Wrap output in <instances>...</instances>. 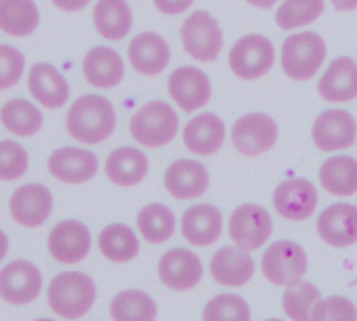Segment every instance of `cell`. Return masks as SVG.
I'll return each instance as SVG.
<instances>
[{
	"label": "cell",
	"instance_id": "cell-1",
	"mask_svg": "<svg viewBox=\"0 0 357 321\" xmlns=\"http://www.w3.org/2000/svg\"><path fill=\"white\" fill-rule=\"evenodd\" d=\"M65 127L79 144H100L109 140L117 127L115 107L100 94H84L69 107Z\"/></svg>",
	"mask_w": 357,
	"mask_h": 321
},
{
	"label": "cell",
	"instance_id": "cell-2",
	"mask_svg": "<svg viewBox=\"0 0 357 321\" xmlns=\"http://www.w3.org/2000/svg\"><path fill=\"white\" fill-rule=\"evenodd\" d=\"M48 307L63 320H79L96 303V284L82 272H61L48 284Z\"/></svg>",
	"mask_w": 357,
	"mask_h": 321
},
{
	"label": "cell",
	"instance_id": "cell-3",
	"mask_svg": "<svg viewBox=\"0 0 357 321\" xmlns=\"http://www.w3.org/2000/svg\"><path fill=\"white\" fill-rule=\"evenodd\" d=\"M326 42L316 31H299L284 40L280 52V65L287 77L295 81H307L316 77L326 61Z\"/></svg>",
	"mask_w": 357,
	"mask_h": 321
},
{
	"label": "cell",
	"instance_id": "cell-4",
	"mask_svg": "<svg viewBox=\"0 0 357 321\" xmlns=\"http://www.w3.org/2000/svg\"><path fill=\"white\" fill-rule=\"evenodd\" d=\"M180 130L178 113L163 100H151L142 104L130 119L132 138L146 148L167 146Z\"/></svg>",
	"mask_w": 357,
	"mask_h": 321
},
{
	"label": "cell",
	"instance_id": "cell-5",
	"mask_svg": "<svg viewBox=\"0 0 357 321\" xmlns=\"http://www.w3.org/2000/svg\"><path fill=\"white\" fill-rule=\"evenodd\" d=\"M180 40L186 54L201 63H213L224 48L222 27L218 19L205 8L192 10L184 19L180 27Z\"/></svg>",
	"mask_w": 357,
	"mask_h": 321
},
{
	"label": "cell",
	"instance_id": "cell-6",
	"mask_svg": "<svg viewBox=\"0 0 357 321\" xmlns=\"http://www.w3.org/2000/svg\"><path fill=\"white\" fill-rule=\"evenodd\" d=\"M310 261L301 244L293 240H278L268 246L261 257V274L274 286H295L303 282Z\"/></svg>",
	"mask_w": 357,
	"mask_h": 321
},
{
	"label": "cell",
	"instance_id": "cell-7",
	"mask_svg": "<svg viewBox=\"0 0 357 321\" xmlns=\"http://www.w3.org/2000/svg\"><path fill=\"white\" fill-rule=\"evenodd\" d=\"M276 61L274 44L261 33H247L238 38L228 54V65L238 79L264 77Z\"/></svg>",
	"mask_w": 357,
	"mask_h": 321
},
{
	"label": "cell",
	"instance_id": "cell-8",
	"mask_svg": "<svg viewBox=\"0 0 357 321\" xmlns=\"http://www.w3.org/2000/svg\"><path fill=\"white\" fill-rule=\"evenodd\" d=\"M278 142V123L268 113H245L234 121L232 146L243 157H261Z\"/></svg>",
	"mask_w": 357,
	"mask_h": 321
},
{
	"label": "cell",
	"instance_id": "cell-9",
	"mask_svg": "<svg viewBox=\"0 0 357 321\" xmlns=\"http://www.w3.org/2000/svg\"><path fill=\"white\" fill-rule=\"evenodd\" d=\"M274 224H272V215L255 203H245L241 207H236L230 215V238L234 242V246L253 253L259 251L272 236Z\"/></svg>",
	"mask_w": 357,
	"mask_h": 321
},
{
	"label": "cell",
	"instance_id": "cell-10",
	"mask_svg": "<svg viewBox=\"0 0 357 321\" xmlns=\"http://www.w3.org/2000/svg\"><path fill=\"white\" fill-rule=\"evenodd\" d=\"M42 292V272L27 259L10 261L0 272V299L6 305L25 307Z\"/></svg>",
	"mask_w": 357,
	"mask_h": 321
},
{
	"label": "cell",
	"instance_id": "cell-11",
	"mask_svg": "<svg viewBox=\"0 0 357 321\" xmlns=\"http://www.w3.org/2000/svg\"><path fill=\"white\" fill-rule=\"evenodd\" d=\"M357 121L345 109L322 111L312 127V140L322 152L347 150L356 144Z\"/></svg>",
	"mask_w": 357,
	"mask_h": 321
},
{
	"label": "cell",
	"instance_id": "cell-12",
	"mask_svg": "<svg viewBox=\"0 0 357 321\" xmlns=\"http://www.w3.org/2000/svg\"><path fill=\"white\" fill-rule=\"evenodd\" d=\"M274 209L289 221H305L318 209V188L305 178H291L276 186Z\"/></svg>",
	"mask_w": 357,
	"mask_h": 321
},
{
	"label": "cell",
	"instance_id": "cell-13",
	"mask_svg": "<svg viewBox=\"0 0 357 321\" xmlns=\"http://www.w3.org/2000/svg\"><path fill=\"white\" fill-rule=\"evenodd\" d=\"M52 194L42 184H23L8 198L10 217L27 230L44 226L52 213Z\"/></svg>",
	"mask_w": 357,
	"mask_h": 321
},
{
	"label": "cell",
	"instance_id": "cell-14",
	"mask_svg": "<svg viewBox=\"0 0 357 321\" xmlns=\"http://www.w3.org/2000/svg\"><path fill=\"white\" fill-rule=\"evenodd\" d=\"M90 230L77 219H63L48 234V253L61 265L84 261L90 253Z\"/></svg>",
	"mask_w": 357,
	"mask_h": 321
},
{
	"label": "cell",
	"instance_id": "cell-15",
	"mask_svg": "<svg viewBox=\"0 0 357 321\" xmlns=\"http://www.w3.org/2000/svg\"><path fill=\"white\" fill-rule=\"evenodd\" d=\"M48 173L63 184H88L98 173V157L79 146H63L50 152L48 157Z\"/></svg>",
	"mask_w": 357,
	"mask_h": 321
},
{
	"label": "cell",
	"instance_id": "cell-16",
	"mask_svg": "<svg viewBox=\"0 0 357 321\" xmlns=\"http://www.w3.org/2000/svg\"><path fill=\"white\" fill-rule=\"evenodd\" d=\"M159 280L174 292H188L199 286L203 278L201 259L188 249H169L157 265Z\"/></svg>",
	"mask_w": 357,
	"mask_h": 321
},
{
	"label": "cell",
	"instance_id": "cell-17",
	"mask_svg": "<svg viewBox=\"0 0 357 321\" xmlns=\"http://www.w3.org/2000/svg\"><path fill=\"white\" fill-rule=\"evenodd\" d=\"M167 92L184 113H195L209 102L211 79L201 69L182 65L176 71H172L167 79Z\"/></svg>",
	"mask_w": 357,
	"mask_h": 321
},
{
	"label": "cell",
	"instance_id": "cell-18",
	"mask_svg": "<svg viewBox=\"0 0 357 321\" xmlns=\"http://www.w3.org/2000/svg\"><path fill=\"white\" fill-rule=\"evenodd\" d=\"M172 58V50L167 40L157 31H142L134 36L128 44V61L132 69L144 77L161 75Z\"/></svg>",
	"mask_w": 357,
	"mask_h": 321
},
{
	"label": "cell",
	"instance_id": "cell-19",
	"mask_svg": "<svg viewBox=\"0 0 357 321\" xmlns=\"http://www.w3.org/2000/svg\"><path fill=\"white\" fill-rule=\"evenodd\" d=\"M163 186L167 194H172L178 201H192L207 192L209 188V171L201 161L192 159H180L174 161L165 169Z\"/></svg>",
	"mask_w": 357,
	"mask_h": 321
},
{
	"label": "cell",
	"instance_id": "cell-20",
	"mask_svg": "<svg viewBox=\"0 0 357 321\" xmlns=\"http://www.w3.org/2000/svg\"><path fill=\"white\" fill-rule=\"evenodd\" d=\"M224 230V217L222 211L209 203L192 205L182 215V236L188 244L207 249L218 242Z\"/></svg>",
	"mask_w": 357,
	"mask_h": 321
},
{
	"label": "cell",
	"instance_id": "cell-21",
	"mask_svg": "<svg viewBox=\"0 0 357 321\" xmlns=\"http://www.w3.org/2000/svg\"><path fill=\"white\" fill-rule=\"evenodd\" d=\"M318 236L335 246L347 249L357 242V207L349 203H337L326 207L318 217Z\"/></svg>",
	"mask_w": 357,
	"mask_h": 321
},
{
	"label": "cell",
	"instance_id": "cell-22",
	"mask_svg": "<svg viewBox=\"0 0 357 321\" xmlns=\"http://www.w3.org/2000/svg\"><path fill=\"white\" fill-rule=\"evenodd\" d=\"M27 90L31 98L44 109H61L69 98V84L61 71L50 63H33L27 71Z\"/></svg>",
	"mask_w": 357,
	"mask_h": 321
},
{
	"label": "cell",
	"instance_id": "cell-23",
	"mask_svg": "<svg viewBox=\"0 0 357 321\" xmlns=\"http://www.w3.org/2000/svg\"><path fill=\"white\" fill-rule=\"evenodd\" d=\"M211 278L228 288H241L255 276V261L251 253L238 246H222L213 253L209 263Z\"/></svg>",
	"mask_w": 357,
	"mask_h": 321
},
{
	"label": "cell",
	"instance_id": "cell-24",
	"mask_svg": "<svg viewBox=\"0 0 357 321\" xmlns=\"http://www.w3.org/2000/svg\"><path fill=\"white\" fill-rule=\"evenodd\" d=\"M184 146L199 157L215 155L224 140H226V123L215 113H201L195 115L182 132Z\"/></svg>",
	"mask_w": 357,
	"mask_h": 321
},
{
	"label": "cell",
	"instance_id": "cell-25",
	"mask_svg": "<svg viewBox=\"0 0 357 321\" xmlns=\"http://www.w3.org/2000/svg\"><path fill=\"white\" fill-rule=\"evenodd\" d=\"M82 73L86 81L100 90H111L121 84L126 67L117 50L111 46H94L82 61Z\"/></svg>",
	"mask_w": 357,
	"mask_h": 321
},
{
	"label": "cell",
	"instance_id": "cell-26",
	"mask_svg": "<svg viewBox=\"0 0 357 321\" xmlns=\"http://www.w3.org/2000/svg\"><path fill=\"white\" fill-rule=\"evenodd\" d=\"M149 173V157L134 146H119L105 161V175L119 188L138 186Z\"/></svg>",
	"mask_w": 357,
	"mask_h": 321
},
{
	"label": "cell",
	"instance_id": "cell-27",
	"mask_svg": "<svg viewBox=\"0 0 357 321\" xmlns=\"http://www.w3.org/2000/svg\"><path fill=\"white\" fill-rule=\"evenodd\" d=\"M318 94L326 102H349L357 98V63L351 56L331 61L318 81Z\"/></svg>",
	"mask_w": 357,
	"mask_h": 321
},
{
	"label": "cell",
	"instance_id": "cell-28",
	"mask_svg": "<svg viewBox=\"0 0 357 321\" xmlns=\"http://www.w3.org/2000/svg\"><path fill=\"white\" fill-rule=\"evenodd\" d=\"M92 19L100 38L109 42L123 40L134 23L132 6L128 4V0H98L94 4Z\"/></svg>",
	"mask_w": 357,
	"mask_h": 321
},
{
	"label": "cell",
	"instance_id": "cell-29",
	"mask_svg": "<svg viewBox=\"0 0 357 321\" xmlns=\"http://www.w3.org/2000/svg\"><path fill=\"white\" fill-rule=\"evenodd\" d=\"M320 186L333 196L357 194V159L349 155H337L326 159L318 171Z\"/></svg>",
	"mask_w": 357,
	"mask_h": 321
},
{
	"label": "cell",
	"instance_id": "cell-30",
	"mask_svg": "<svg viewBox=\"0 0 357 321\" xmlns=\"http://www.w3.org/2000/svg\"><path fill=\"white\" fill-rule=\"evenodd\" d=\"M98 251L111 263H128L138 257L140 242L130 226L109 224L98 234Z\"/></svg>",
	"mask_w": 357,
	"mask_h": 321
},
{
	"label": "cell",
	"instance_id": "cell-31",
	"mask_svg": "<svg viewBox=\"0 0 357 321\" xmlns=\"http://www.w3.org/2000/svg\"><path fill=\"white\" fill-rule=\"evenodd\" d=\"M0 121L4 130L17 138L36 136L42 130V111L25 98H8L0 109Z\"/></svg>",
	"mask_w": 357,
	"mask_h": 321
},
{
	"label": "cell",
	"instance_id": "cell-32",
	"mask_svg": "<svg viewBox=\"0 0 357 321\" xmlns=\"http://www.w3.org/2000/svg\"><path fill=\"white\" fill-rule=\"evenodd\" d=\"M40 25V10L33 0H0V27L13 38H25Z\"/></svg>",
	"mask_w": 357,
	"mask_h": 321
},
{
	"label": "cell",
	"instance_id": "cell-33",
	"mask_svg": "<svg viewBox=\"0 0 357 321\" xmlns=\"http://www.w3.org/2000/svg\"><path fill=\"white\" fill-rule=\"evenodd\" d=\"M136 226L149 244H163L176 232V215L169 207L161 203H151L138 211Z\"/></svg>",
	"mask_w": 357,
	"mask_h": 321
},
{
	"label": "cell",
	"instance_id": "cell-34",
	"mask_svg": "<svg viewBox=\"0 0 357 321\" xmlns=\"http://www.w3.org/2000/svg\"><path fill=\"white\" fill-rule=\"evenodd\" d=\"M109 313L113 321H155L157 303L142 290H121L111 299Z\"/></svg>",
	"mask_w": 357,
	"mask_h": 321
},
{
	"label": "cell",
	"instance_id": "cell-35",
	"mask_svg": "<svg viewBox=\"0 0 357 321\" xmlns=\"http://www.w3.org/2000/svg\"><path fill=\"white\" fill-rule=\"evenodd\" d=\"M324 6V0H284L276 10V25L284 31L307 27L322 17Z\"/></svg>",
	"mask_w": 357,
	"mask_h": 321
},
{
	"label": "cell",
	"instance_id": "cell-36",
	"mask_svg": "<svg viewBox=\"0 0 357 321\" xmlns=\"http://www.w3.org/2000/svg\"><path fill=\"white\" fill-rule=\"evenodd\" d=\"M320 299L322 295L316 284L299 282L287 288L282 297V309L291 321H312V313L320 303Z\"/></svg>",
	"mask_w": 357,
	"mask_h": 321
},
{
	"label": "cell",
	"instance_id": "cell-37",
	"mask_svg": "<svg viewBox=\"0 0 357 321\" xmlns=\"http://www.w3.org/2000/svg\"><path fill=\"white\" fill-rule=\"evenodd\" d=\"M203 321H251V307L238 295H218L205 305Z\"/></svg>",
	"mask_w": 357,
	"mask_h": 321
},
{
	"label": "cell",
	"instance_id": "cell-38",
	"mask_svg": "<svg viewBox=\"0 0 357 321\" xmlns=\"http://www.w3.org/2000/svg\"><path fill=\"white\" fill-rule=\"evenodd\" d=\"M27 167H29L27 150L13 140H2L0 142V178L4 182L19 180L25 175Z\"/></svg>",
	"mask_w": 357,
	"mask_h": 321
},
{
	"label": "cell",
	"instance_id": "cell-39",
	"mask_svg": "<svg viewBox=\"0 0 357 321\" xmlns=\"http://www.w3.org/2000/svg\"><path fill=\"white\" fill-rule=\"evenodd\" d=\"M312 321H357V307L347 297H326L316 305Z\"/></svg>",
	"mask_w": 357,
	"mask_h": 321
},
{
	"label": "cell",
	"instance_id": "cell-40",
	"mask_svg": "<svg viewBox=\"0 0 357 321\" xmlns=\"http://www.w3.org/2000/svg\"><path fill=\"white\" fill-rule=\"evenodd\" d=\"M25 69V56L21 50H17L10 44L0 46V90L13 88Z\"/></svg>",
	"mask_w": 357,
	"mask_h": 321
},
{
	"label": "cell",
	"instance_id": "cell-41",
	"mask_svg": "<svg viewBox=\"0 0 357 321\" xmlns=\"http://www.w3.org/2000/svg\"><path fill=\"white\" fill-rule=\"evenodd\" d=\"M195 0H153L155 8L163 15H180L192 6Z\"/></svg>",
	"mask_w": 357,
	"mask_h": 321
},
{
	"label": "cell",
	"instance_id": "cell-42",
	"mask_svg": "<svg viewBox=\"0 0 357 321\" xmlns=\"http://www.w3.org/2000/svg\"><path fill=\"white\" fill-rule=\"evenodd\" d=\"M56 8L67 10V13H77L90 4V0H50Z\"/></svg>",
	"mask_w": 357,
	"mask_h": 321
},
{
	"label": "cell",
	"instance_id": "cell-43",
	"mask_svg": "<svg viewBox=\"0 0 357 321\" xmlns=\"http://www.w3.org/2000/svg\"><path fill=\"white\" fill-rule=\"evenodd\" d=\"M333 6L341 13H347V10H354L357 8V0H331Z\"/></svg>",
	"mask_w": 357,
	"mask_h": 321
},
{
	"label": "cell",
	"instance_id": "cell-44",
	"mask_svg": "<svg viewBox=\"0 0 357 321\" xmlns=\"http://www.w3.org/2000/svg\"><path fill=\"white\" fill-rule=\"evenodd\" d=\"M251 6H255V8H261V10H268V8H272L278 0H247Z\"/></svg>",
	"mask_w": 357,
	"mask_h": 321
},
{
	"label": "cell",
	"instance_id": "cell-45",
	"mask_svg": "<svg viewBox=\"0 0 357 321\" xmlns=\"http://www.w3.org/2000/svg\"><path fill=\"white\" fill-rule=\"evenodd\" d=\"M33 321H52V320H48V318H40V320H33Z\"/></svg>",
	"mask_w": 357,
	"mask_h": 321
},
{
	"label": "cell",
	"instance_id": "cell-46",
	"mask_svg": "<svg viewBox=\"0 0 357 321\" xmlns=\"http://www.w3.org/2000/svg\"><path fill=\"white\" fill-rule=\"evenodd\" d=\"M266 321H282V320H276V318H272V320H266Z\"/></svg>",
	"mask_w": 357,
	"mask_h": 321
},
{
	"label": "cell",
	"instance_id": "cell-47",
	"mask_svg": "<svg viewBox=\"0 0 357 321\" xmlns=\"http://www.w3.org/2000/svg\"><path fill=\"white\" fill-rule=\"evenodd\" d=\"M354 286H357V280H356V282H354Z\"/></svg>",
	"mask_w": 357,
	"mask_h": 321
}]
</instances>
